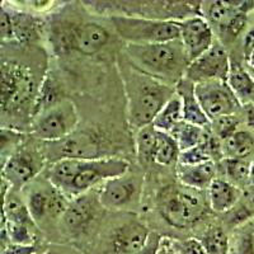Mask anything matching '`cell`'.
Returning <instances> with one entry per match:
<instances>
[{
	"label": "cell",
	"instance_id": "18",
	"mask_svg": "<svg viewBox=\"0 0 254 254\" xmlns=\"http://www.w3.org/2000/svg\"><path fill=\"white\" fill-rule=\"evenodd\" d=\"M196 84L193 81L183 78L177 84L176 92L182 102L183 121L201 127H210L211 121L202 110L196 97Z\"/></svg>",
	"mask_w": 254,
	"mask_h": 254
},
{
	"label": "cell",
	"instance_id": "12",
	"mask_svg": "<svg viewBox=\"0 0 254 254\" xmlns=\"http://www.w3.org/2000/svg\"><path fill=\"white\" fill-rule=\"evenodd\" d=\"M196 97L211 122L224 116L237 115L243 107L226 81L210 80L196 84Z\"/></svg>",
	"mask_w": 254,
	"mask_h": 254
},
{
	"label": "cell",
	"instance_id": "34",
	"mask_svg": "<svg viewBox=\"0 0 254 254\" xmlns=\"http://www.w3.org/2000/svg\"><path fill=\"white\" fill-rule=\"evenodd\" d=\"M234 254H254V219L238 229L234 240Z\"/></svg>",
	"mask_w": 254,
	"mask_h": 254
},
{
	"label": "cell",
	"instance_id": "27",
	"mask_svg": "<svg viewBox=\"0 0 254 254\" xmlns=\"http://www.w3.org/2000/svg\"><path fill=\"white\" fill-rule=\"evenodd\" d=\"M156 142H158V130L153 125L137 130L135 136L136 155L141 164L145 165L155 162Z\"/></svg>",
	"mask_w": 254,
	"mask_h": 254
},
{
	"label": "cell",
	"instance_id": "47",
	"mask_svg": "<svg viewBox=\"0 0 254 254\" xmlns=\"http://www.w3.org/2000/svg\"><path fill=\"white\" fill-rule=\"evenodd\" d=\"M35 254H51V253H49V252H38V253H35Z\"/></svg>",
	"mask_w": 254,
	"mask_h": 254
},
{
	"label": "cell",
	"instance_id": "22",
	"mask_svg": "<svg viewBox=\"0 0 254 254\" xmlns=\"http://www.w3.org/2000/svg\"><path fill=\"white\" fill-rule=\"evenodd\" d=\"M226 83L242 106L254 104V78L240 64L231 61Z\"/></svg>",
	"mask_w": 254,
	"mask_h": 254
},
{
	"label": "cell",
	"instance_id": "23",
	"mask_svg": "<svg viewBox=\"0 0 254 254\" xmlns=\"http://www.w3.org/2000/svg\"><path fill=\"white\" fill-rule=\"evenodd\" d=\"M3 221L14 222L20 225H27L35 228L36 222L32 217L26 201L13 193L12 190L3 198Z\"/></svg>",
	"mask_w": 254,
	"mask_h": 254
},
{
	"label": "cell",
	"instance_id": "44",
	"mask_svg": "<svg viewBox=\"0 0 254 254\" xmlns=\"http://www.w3.org/2000/svg\"><path fill=\"white\" fill-rule=\"evenodd\" d=\"M159 254H179V253L176 249V247H174V242L173 243L164 242V239H163L162 248H160Z\"/></svg>",
	"mask_w": 254,
	"mask_h": 254
},
{
	"label": "cell",
	"instance_id": "31",
	"mask_svg": "<svg viewBox=\"0 0 254 254\" xmlns=\"http://www.w3.org/2000/svg\"><path fill=\"white\" fill-rule=\"evenodd\" d=\"M238 10L231 1H208L202 3V17L208 23L217 28L225 26L230 18L237 14Z\"/></svg>",
	"mask_w": 254,
	"mask_h": 254
},
{
	"label": "cell",
	"instance_id": "42",
	"mask_svg": "<svg viewBox=\"0 0 254 254\" xmlns=\"http://www.w3.org/2000/svg\"><path fill=\"white\" fill-rule=\"evenodd\" d=\"M244 116H246V124L249 127V130L254 131V104H247L243 106Z\"/></svg>",
	"mask_w": 254,
	"mask_h": 254
},
{
	"label": "cell",
	"instance_id": "6",
	"mask_svg": "<svg viewBox=\"0 0 254 254\" xmlns=\"http://www.w3.org/2000/svg\"><path fill=\"white\" fill-rule=\"evenodd\" d=\"M208 207L207 193L183 185L165 187L158 196V210L164 221L182 230L202 219Z\"/></svg>",
	"mask_w": 254,
	"mask_h": 254
},
{
	"label": "cell",
	"instance_id": "32",
	"mask_svg": "<svg viewBox=\"0 0 254 254\" xmlns=\"http://www.w3.org/2000/svg\"><path fill=\"white\" fill-rule=\"evenodd\" d=\"M207 254H230V239L221 226H211L198 238Z\"/></svg>",
	"mask_w": 254,
	"mask_h": 254
},
{
	"label": "cell",
	"instance_id": "8",
	"mask_svg": "<svg viewBox=\"0 0 254 254\" xmlns=\"http://www.w3.org/2000/svg\"><path fill=\"white\" fill-rule=\"evenodd\" d=\"M42 151L52 163L61 159L110 158L106 156L108 151L106 139L92 130H76L60 141L45 142Z\"/></svg>",
	"mask_w": 254,
	"mask_h": 254
},
{
	"label": "cell",
	"instance_id": "14",
	"mask_svg": "<svg viewBox=\"0 0 254 254\" xmlns=\"http://www.w3.org/2000/svg\"><path fill=\"white\" fill-rule=\"evenodd\" d=\"M44 151L36 149H18L3 163V179L14 190L24 187L32 182L45 164Z\"/></svg>",
	"mask_w": 254,
	"mask_h": 254
},
{
	"label": "cell",
	"instance_id": "33",
	"mask_svg": "<svg viewBox=\"0 0 254 254\" xmlns=\"http://www.w3.org/2000/svg\"><path fill=\"white\" fill-rule=\"evenodd\" d=\"M181 149L171 133L158 131V142H156L155 163L164 167H172L179 160Z\"/></svg>",
	"mask_w": 254,
	"mask_h": 254
},
{
	"label": "cell",
	"instance_id": "2",
	"mask_svg": "<svg viewBox=\"0 0 254 254\" xmlns=\"http://www.w3.org/2000/svg\"><path fill=\"white\" fill-rule=\"evenodd\" d=\"M128 171L130 164L121 158L61 159L52 163L47 179L66 196L78 197Z\"/></svg>",
	"mask_w": 254,
	"mask_h": 254
},
{
	"label": "cell",
	"instance_id": "5",
	"mask_svg": "<svg viewBox=\"0 0 254 254\" xmlns=\"http://www.w3.org/2000/svg\"><path fill=\"white\" fill-rule=\"evenodd\" d=\"M47 38L52 51L59 58L74 52L93 56L112 41V33L106 26L94 20L56 18L47 28Z\"/></svg>",
	"mask_w": 254,
	"mask_h": 254
},
{
	"label": "cell",
	"instance_id": "11",
	"mask_svg": "<svg viewBox=\"0 0 254 254\" xmlns=\"http://www.w3.org/2000/svg\"><path fill=\"white\" fill-rule=\"evenodd\" d=\"M144 178L130 171L110 179L98 190L99 202L108 210H125L137 205L141 198Z\"/></svg>",
	"mask_w": 254,
	"mask_h": 254
},
{
	"label": "cell",
	"instance_id": "39",
	"mask_svg": "<svg viewBox=\"0 0 254 254\" xmlns=\"http://www.w3.org/2000/svg\"><path fill=\"white\" fill-rule=\"evenodd\" d=\"M162 244L163 238L158 233H155V231H151L144 247L139 252H136L135 254H159L160 248H162Z\"/></svg>",
	"mask_w": 254,
	"mask_h": 254
},
{
	"label": "cell",
	"instance_id": "19",
	"mask_svg": "<svg viewBox=\"0 0 254 254\" xmlns=\"http://www.w3.org/2000/svg\"><path fill=\"white\" fill-rule=\"evenodd\" d=\"M243 194L238 188L225 178H216L207 190V199L211 210L219 214H226L235 207Z\"/></svg>",
	"mask_w": 254,
	"mask_h": 254
},
{
	"label": "cell",
	"instance_id": "41",
	"mask_svg": "<svg viewBox=\"0 0 254 254\" xmlns=\"http://www.w3.org/2000/svg\"><path fill=\"white\" fill-rule=\"evenodd\" d=\"M254 52V27H252L248 32L244 36V40H243V54H244V58L247 59V61H249L252 54Z\"/></svg>",
	"mask_w": 254,
	"mask_h": 254
},
{
	"label": "cell",
	"instance_id": "10",
	"mask_svg": "<svg viewBox=\"0 0 254 254\" xmlns=\"http://www.w3.org/2000/svg\"><path fill=\"white\" fill-rule=\"evenodd\" d=\"M66 198V194L46 179L29 187L24 201L36 225H41L42 222L51 219H61L70 203Z\"/></svg>",
	"mask_w": 254,
	"mask_h": 254
},
{
	"label": "cell",
	"instance_id": "16",
	"mask_svg": "<svg viewBox=\"0 0 254 254\" xmlns=\"http://www.w3.org/2000/svg\"><path fill=\"white\" fill-rule=\"evenodd\" d=\"M179 40L185 47L190 63L202 56L216 41L211 24L201 15L190 17L181 22Z\"/></svg>",
	"mask_w": 254,
	"mask_h": 254
},
{
	"label": "cell",
	"instance_id": "43",
	"mask_svg": "<svg viewBox=\"0 0 254 254\" xmlns=\"http://www.w3.org/2000/svg\"><path fill=\"white\" fill-rule=\"evenodd\" d=\"M28 6L36 12H44L47 9H51L54 5V1H27Z\"/></svg>",
	"mask_w": 254,
	"mask_h": 254
},
{
	"label": "cell",
	"instance_id": "35",
	"mask_svg": "<svg viewBox=\"0 0 254 254\" xmlns=\"http://www.w3.org/2000/svg\"><path fill=\"white\" fill-rule=\"evenodd\" d=\"M239 117L237 115L231 116H224L220 119L214 120L211 122L210 127L212 132L219 137L220 140L225 141L229 139L231 135H234L238 130H239Z\"/></svg>",
	"mask_w": 254,
	"mask_h": 254
},
{
	"label": "cell",
	"instance_id": "45",
	"mask_svg": "<svg viewBox=\"0 0 254 254\" xmlns=\"http://www.w3.org/2000/svg\"><path fill=\"white\" fill-rule=\"evenodd\" d=\"M249 186L254 187V162H252L251 165V174H249Z\"/></svg>",
	"mask_w": 254,
	"mask_h": 254
},
{
	"label": "cell",
	"instance_id": "20",
	"mask_svg": "<svg viewBox=\"0 0 254 254\" xmlns=\"http://www.w3.org/2000/svg\"><path fill=\"white\" fill-rule=\"evenodd\" d=\"M9 12L12 15L14 41L28 46L40 41L44 26L37 15L13 8H9Z\"/></svg>",
	"mask_w": 254,
	"mask_h": 254
},
{
	"label": "cell",
	"instance_id": "36",
	"mask_svg": "<svg viewBox=\"0 0 254 254\" xmlns=\"http://www.w3.org/2000/svg\"><path fill=\"white\" fill-rule=\"evenodd\" d=\"M247 22H248V14H244V13L238 12L237 14H234L230 18L228 23L224 27L219 29L221 36L224 37V40L226 41H233L238 37L239 35H242V32L244 31L247 26Z\"/></svg>",
	"mask_w": 254,
	"mask_h": 254
},
{
	"label": "cell",
	"instance_id": "46",
	"mask_svg": "<svg viewBox=\"0 0 254 254\" xmlns=\"http://www.w3.org/2000/svg\"><path fill=\"white\" fill-rule=\"evenodd\" d=\"M248 64L254 69V52H253V54H252V56H251V59H249Z\"/></svg>",
	"mask_w": 254,
	"mask_h": 254
},
{
	"label": "cell",
	"instance_id": "21",
	"mask_svg": "<svg viewBox=\"0 0 254 254\" xmlns=\"http://www.w3.org/2000/svg\"><path fill=\"white\" fill-rule=\"evenodd\" d=\"M216 164L207 162L197 165H182L177 168V176L183 186L198 190H208L211 183L216 179Z\"/></svg>",
	"mask_w": 254,
	"mask_h": 254
},
{
	"label": "cell",
	"instance_id": "25",
	"mask_svg": "<svg viewBox=\"0 0 254 254\" xmlns=\"http://www.w3.org/2000/svg\"><path fill=\"white\" fill-rule=\"evenodd\" d=\"M183 122V111H182V102L179 95H173V98L165 104L163 110L159 112L156 119L154 120L153 126L158 131L162 132L171 133L178 125Z\"/></svg>",
	"mask_w": 254,
	"mask_h": 254
},
{
	"label": "cell",
	"instance_id": "15",
	"mask_svg": "<svg viewBox=\"0 0 254 254\" xmlns=\"http://www.w3.org/2000/svg\"><path fill=\"white\" fill-rule=\"evenodd\" d=\"M102 207L98 193L92 190L74 197L60 219L64 231L71 237L85 233Z\"/></svg>",
	"mask_w": 254,
	"mask_h": 254
},
{
	"label": "cell",
	"instance_id": "13",
	"mask_svg": "<svg viewBox=\"0 0 254 254\" xmlns=\"http://www.w3.org/2000/svg\"><path fill=\"white\" fill-rule=\"evenodd\" d=\"M230 65L231 60L224 45L219 41H215V44L208 51L190 64L185 78L193 81L194 84L210 80L226 81Z\"/></svg>",
	"mask_w": 254,
	"mask_h": 254
},
{
	"label": "cell",
	"instance_id": "24",
	"mask_svg": "<svg viewBox=\"0 0 254 254\" xmlns=\"http://www.w3.org/2000/svg\"><path fill=\"white\" fill-rule=\"evenodd\" d=\"M64 95V90L59 81L50 74H46L45 80L42 83L40 93H38L37 101H36L35 111H33V120L40 116L41 113H44L45 111L50 110L54 106L63 102L64 99H66Z\"/></svg>",
	"mask_w": 254,
	"mask_h": 254
},
{
	"label": "cell",
	"instance_id": "3",
	"mask_svg": "<svg viewBox=\"0 0 254 254\" xmlns=\"http://www.w3.org/2000/svg\"><path fill=\"white\" fill-rule=\"evenodd\" d=\"M121 75L130 126L140 130L153 125L159 112L176 94V87H171L136 70L126 60L122 63Z\"/></svg>",
	"mask_w": 254,
	"mask_h": 254
},
{
	"label": "cell",
	"instance_id": "28",
	"mask_svg": "<svg viewBox=\"0 0 254 254\" xmlns=\"http://www.w3.org/2000/svg\"><path fill=\"white\" fill-rule=\"evenodd\" d=\"M252 219H254V187L243 190L239 202L226 212V222L230 228H239Z\"/></svg>",
	"mask_w": 254,
	"mask_h": 254
},
{
	"label": "cell",
	"instance_id": "30",
	"mask_svg": "<svg viewBox=\"0 0 254 254\" xmlns=\"http://www.w3.org/2000/svg\"><path fill=\"white\" fill-rule=\"evenodd\" d=\"M222 169L225 179L243 190L249 186V174H251L252 162L248 159H233L225 158L222 160Z\"/></svg>",
	"mask_w": 254,
	"mask_h": 254
},
{
	"label": "cell",
	"instance_id": "37",
	"mask_svg": "<svg viewBox=\"0 0 254 254\" xmlns=\"http://www.w3.org/2000/svg\"><path fill=\"white\" fill-rule=\"evenodd\" d=\"M0 33H1V40L3 42L6 41H14V32H13V22L12 15L9 12V8L3 4L1 6V15H0Z\"/></svg>",
	"mask_w": 254,
	"mask_h": 254
},
{
	"label": "cell",
	"instance_id": "17",
	"mask_svg": "<svg viewBox=\"0 0 254 254\" xmlns=\"http://www.w3.org/2000/svg\"><path fill=\"white\" fill-rule=\"evenodd\" d=\"M151 231L142 222H124L112 230L108 238V248L113 254H135L144 247Z\"/></svg>",
	"mask_w": 254,
	"mask_h": 254
},
{
	"label": "cell",
	"instance_id": "1",
	"mask_svg": "<svg viewBox=\"0 0 254 254\" xmlns=\"http://www.w3.org/2000/svg\"><path fill=\"white\" fill-rule=\"evenodd\" d=\"M41 59L13 56L1 60V116L3 126L18 130L31 126L36 101L45 80Z\"/></svg>",
	"mask_w": 254,
	"mask_h": 254
},
{
	"label": "cell",
	"instance_id": "9",
	"mask_svg": "<svg viewBox=\"0 0 254 254\" xmlns=\"http://www.w3.org/2000/svg\"><path fill=\"white\" fill-rule=\"evenodd\" d=\"M79 113L74 102L64 99L37 116L31 125L32 133L44 142H56L76 131Z\"/></svg>",
	"mask_w": 254,
	"mask_h": 254
},
{
	"label": "cell",
	"instance_id": "7",
	"mask_svg": "<svg viewBox=\"0 0 254 254\" xmlns=\"http://www.w3.org/2000/svg\"><path fill=\"white\" fill-rule=\"evenodd\" d=\"M116 35L127 44H165L181 38V22L147 19L128 15H110Z\"/></svg>",
	"mask_w": 254,
	"mask_h": 254
},
{
	"label": "cell",
	"instance_id": "38",
	"mask_svg": "<svg viewBox=\"0 0 254 254\" xmlns=\"http://www.w3.org/2000/svg\"><path fill=\"white\" fill-rule=\"evenodd\" d=\"M174 247L179 254H207L198 239L190 238L183 242H174Z\"/></svg>",
	"mask_w": 254,
	"mask_h": 254
},
{
	"label": "cell",
	"instance_id": "4",
	"mask_svg": "<svg viewBox=\"0 0 254 254\" xmlns=\"http://www.w3.org/2000/svg\"><path fill=\"white\" fill-rule=\"evenodd\" d=\"M125 55V60L136 70L171 87H177L185 78L190 64L181 40L153 45L127 44Z\"/></svg>",
	"mask_w": 254,
	"mask_h": 254
},
{
	"label": "cell",
	"instance_id": "29",
	"mask_svg": "<svg viewBox=\"0 0 254 254\" xmlns=\"http://www.w3.org/2000/svg\"><path fill=\"white\" fill-rule=\"evenodd\" d=\"M207 128L208 127L196 126V125L183 121L172 131L171 135L178 142V146L181 149V153H182V151L202 144L206 137V133H207Z\"/></svg>",
	"mask_w": 254,
	"mask_h": 254
},
{
	"label": "cell",
	"instance_id": "40",
	"mask_svg": "<svg viewBox=\"0 0 254 254\" xmlns=\"http://www.w3.org/2000/svg\"><path fill=\"white\" fill-rule=\"evenodd\" d=\"M41 252L36 244L22 246V244H9L3 249L1 254H35Z\"/></svg>",
	"mask_w": 254,
	"mask_h": 254
},
{
	"label": "cell",
	"instance_id": "26",
	"mask_svg": "<svg viewBox=\"0 0 254 254\" xmlns=\"http://www.w3.org/2000/svg\"><path fill=\"white\" fill-rule=\"evenodd\" d=\"M225 158L247 159L254 151V132L238 130L234 135L222 141Z\"/></svg>",
	"mask_w": 254,
	"mask_h": 254
}]
</instances>
